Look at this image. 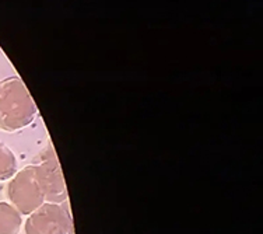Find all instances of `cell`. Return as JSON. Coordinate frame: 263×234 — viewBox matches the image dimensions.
Wrapping results in <instances>:
<instances>
[{"label":"cell","mask_w":263,"mask_h":234,"mask_svg":"<svg viewBox=\"0 0 263 234\" xmlns=\"http://www.w3.org/2000/svg\"><path fill=\"white\" fill-rule=\"evenodd\" d=\"M38 108L20 77L0 80V129L17 132L35 119Z\"/></svg>","instance_id":"cell-1"},{"label":"cell","mask_w":263,"mask_h":234,"mask_svg":"<svg viewBox=\"0 0 263 234\" xmlns=\"http://www.w3.org/2000/svg\"><path fill=\"white\" fill-rule=\"evenodd\" d=\"M36 181L40 184L45 202L49 204H65L67 201V188L61 163L56 157L52 143H48L41 152L40 160L34 164Z\"/></svg>","instance_id":"cell-2"},{"label":"cell","mask_w":263,"mask_h":234,"mask_svg":"<svg viewBox=\"0 0 263 234\" xmlns=\"http://www.w3.org/2000/svg\"><path fill=\"white\" fill-rule=\"evenodd\" d=\"M7 196L10 201L9 204L13 205L21 216H28L45 204L40 184L36 181L34 164L21 168L9 179Z\"/></svg>","instance_id":"cell-3"},{"label":"cell","mask_w":263,"mask_h":234,"mask_svg":"<svg viewBox=\"0 0 263 234\" xmlns=\"http://www.w3.org/2000/svg\"><path fill=\"white\" fill-rule=\"evenodd\" d=\"M73 220L67 204L45 202L28 214L26 234H73Z\"/></svg>","instance_id":"cell-4"},{"label":"cell","mask_w":263,"mask_h":234,"mask_svg":"<svg viewBox=\"0 0 263 234\" xmlns=\"http://www.w3.org/2000/svg\"><path fill=\"white\" fill-rule=\"evenodd\" d=\"M23 216L9 202H0V234H18Z\"/></svg>","instance_id":"cell-5"},{"label":"cell","mask_w":263,"mask_h":234,"mask_svg":"<svg viewBox=\"0 0 263 234\" xmlns=\"http://www.w3.org/2000/svg\"><path fill=\"white\" fill-rule=\"evenodd\" d=\"M17 173V158L11 149L0 142V181H7Z\"/></svg>","instance_id":"cell-6"}]
</instances>
